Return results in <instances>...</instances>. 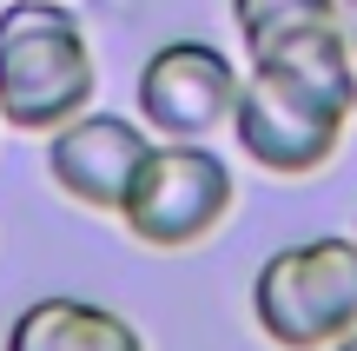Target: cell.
Segmentation results:
<instances>
[{
    "mask_svg": "<svg viewBox=\"0 0 357 351\" xmlns=\"http://www.w3.org/2000/svg\"><path fill=\"white\" fill-rule=\"evenodd\" d=\"M100 100V60L66 0H0V119L13 133L66 126Z\"/></svg>",
    "mask_w": 357,
    "mask_h": 351,
    "instance_id": "cell-1",
    "label": "cell"
},
{
    "mask_svg": "<svg viewBox=\"0 0 357 351\" xmlns=\"http://www.w3.org/2000/svg\"><path fill=\"white\" fill-rule=\"evenodd\" d=\"M252 325L278 351H331L357 325V232L278 246L252 272Z\"/></svg>",
    "mask_w": 357,
    "mask_h": 351,
    "instance_id": "cell-2",
    "label": "cell"
},
{
    "mask_svg": "<svg viewBox=\"0 0 357 351\" xmlns=\"http://www.w3.org/2000/svg\"><path fill=\"white\" fill-rule=\"evenodd\" d=\"M231 206H238V179L205 140H153L119 206V225L146 252H192L231 219Z\"/></svg>",
    "mask_w": 357,
    "mask_h": 351,
    "instance_id": "cell-3",
    "label": "cell"
},
{
    "mask_svg": "<svg viewBox=\"0 0 357 351\" xmlns=\"http://www.w3.org/2000/svg\"><path fill=\"white\" fill-rule=\"evenodd\" d=\"M245 66L218 53L212 40H159L139 66L132 113L153 126V140H212L231 126Z\"/></svg>",
    "mask_w": 357,
    "mask_h": 351,
    "instance_id": "cell-4",
    "label": "cell"
},
{
    "mask_svg": "<svg viewBox=\"0 0 357 351\" xmlns=\"http://www.w3.org/2000/svg\"><path fill=\"white\" fill-rule=\"evenodd\" d=\"M146 153H153V126L139 113H100V106H86V113H73L66 126L47 133V179L79 212L119 219Z\"/></svg>",
    "mask_w": 357,
    "mask_h": 351,
    "instance_id": "cell-5",
    "label": "cell"
},
{
    "mask_svg": "<svg viewBox=\"0 0 357 351\" xmlns=\"http://www.w3.org/2000/svg\"><path fill=\"white\" fill-rule=\"evenodd\" d=\"M225 133L258 172H271V179H311V172H324L337 159V146H344V119L318 113L311 100H298L291 87L252 73V66H245V87H238V106H231Z\"/></svg>",
    "mask_w": 357,
    "mask_h": 351,
    "instance_id": "cell-6",
    "label": "cell"
},
{
    "mask_svg": "<svg viewBox=\"0 0 357 351\" xmlns=\"http://www.w3.org/2000/svg\"><path fill=\"white\" fill-rule=\"evenodd\" d=\"M245 66L278 87H291L298 100H311L318 113L331 119H357V60H351V40H344V20H298V27H278V33L252 40L245 47Z\"/></svg>",
    "mask_w": 357,
    "mask_h": 351,
    "instance_id": "cell-7",
    "label": "cell"
},
{
    "mask_svg": "<svg viewBox=\"0 0 357 351\" xmlns=\"http://www.w3.org/2000/svg\"><path fill=\"white\" fill-rule=\"evenodd\" d=\"M0 351H146L139 325L100 299H73V292H47V299L20 305L7 325Z\"/></svg>",
    "mask_w": 357,
    "mask_h": 351,
    "instance_id": "cell-8",
    "label": "cell"
},
{
    "mask_svg": "<svg viewBox=\"0 0 357 351\" xmlns=\"http://www.w3.org/2000/svg\"><path fill=\"white\" fill-rule=\"evenodd\" d=\"M231 20H238V40L252 47L298 20H337V0H231Z\"/></svg>",
    "mask_w": 357,
    "mask_h": 351,
    "instance_id": "cell-9",
    "label": "cell"
},
{
    "mask_svg": "<svg viewBox=\"0 0 357 351\" xmlns=\"http://www.w3.org/2000/svg\"><path fill=\"white\" fill-rule=\"evenodd\" d=\"M337 20H344V40H351V60H357V0H337Z\"/></svg>",
    "mask_w": 357,
    "mask_h": 351,
    "instance_id": "cell-10",
    "label": "cell"
},
{
    "mask_svg": "<svg viewBox=\"0 0 357 351\" xmlns=\"http://www.w3.org/2000/svg\"><path fill=\"white\" fill-rule=\"evenodd\" d=\"M331 351H357V325H351V331H344V338H337Z\"/></svg>",
    "mask_w": 357,
    "mask_h": 351,
    "instance_id": "cell-11",
    "label": "cell"
},
{
    "mask_svg": "<svg viewBox=\"0 0 357 351\" xmlns=\"http://www.w3.org/2000/svg\"><path fill=\"white\" fill-rule=\"evenodd\" d=\"M351 232H357V219H351Z\"/></svg>",
    "mask_w": 357,
    "mask_h": 351,
    "instance_id": "cell-12",
    "label": "cell"
}]
</instances>
